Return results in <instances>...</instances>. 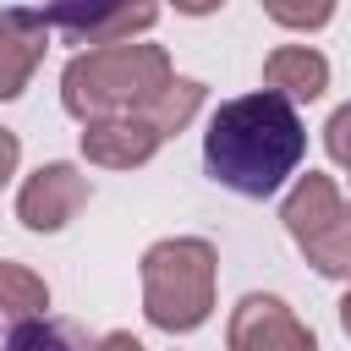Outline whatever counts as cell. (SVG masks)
<instances>
[{"mask_svg": "<svg viewBox=\"0 0 351 351\" xmlns=\"http://www.w3.org/2000/svg\"><path fill=\"white\" fill-rule=\"evenodd\" d=\"M263 88L280 93L285 104H313L329 88V60L318 49H307V44H280L263 60Z\"/></svg>", "mask_w": 351, "mask_h": 351, "instance_id": "10", "label": "cell"}, {"mask_svg": "<svg viewBox=\"0 0 351 351\" xmlns=\"http://www.w3.org/2000/svg\"><path fill=\"white\" fill-rule=\"evenodd\" d=\"M263 11L291 33H318L335 16V0H263Z\"/></svg>", "mask_w": 351, "mask_h": 351, "instance_id": "14", "label": "cell"}, {"mask_svg": "<svg viewBox=\"0 0 351 351\" xmlns=\"http://www.w3.org/2000/svg\"><path fill=\"white\" fill-rule=\"evenodd\" d=\"M159 132L143 115H110V121H88L82 126V154L99 170H137L159 154Z\"/></svg>", "mask_w": 351, "mask_h": 351, "instance_id": "9", "label": "cell"}, {"mask_svg": "<svg viewBox=\"0 0 351 351\" xmlns=\"http://www.w3.org/2000/svg\"><path fill=\"white\" fill-rule=\"evenodd\" d=\"M203 99H208V88H203L197 77H170V82L159 88V99L143 110V121H148L159 137H176V132L203 110Z\"/></svg>", "mask_w": 351, "mask_h": 351, "instance_id": "12", "label": "cell"}, {"mask_svg": "<svg viewBox=\"0 0 351 351\" xmlns=\"http://www.w3.org/2000/svg\"><path fill=\"white\" fill-rule=\"evenodd\" d=\"M280 219L324 280H351V208L329 176H318V170L296 176V186L280 203Z\"/></svg>", "mask_w": 351, "mask_h": 351, "instance_id": "4", "label": "cell"}, {"mask_svg": "<svg viewBox=\"0 0 351 351\" xmlns=\"http://www.w3.org/2000/svg\"><path fill=\"white\" fill-rule=\"evenodd\" d=\"M225 351H318L313 329L280 302V296H241L225 324Z\"/></svg>", "mask_w": 351, "mask_h": 351, "instance_id": "7", "label": "cell"}, {"mask_svg": "<svg viewBox=\"0 0 351 351\" xmlns=\"http://www.w3.org/2000/svg\"><path fill=\"white\" fill-rule=\"evenodd\" d=\"M49 313V285L16 263V258H0V318H44Z\"/></svg>", "mask_w": 351, "mask_h": 351, "instance_id": "13", "label": "cell"}, {"mask_svg": "<svg viewBox=\"0 0 351 351\" xmlns=\"http://www.w3.org/2000/svg\"><path fill=\"white\" fill-rule=\"evenodd\" d=\"M324 148H329V159L351 176V104H340V110L329 115V126H324Z\"/></svg>", "mask_w": 351, "mask_h": 351, "instance_id": "15", "label": "cell"}, {"mask_svg": "<svg viewBox=\"0 0 351 351\" xmlns=\"http://www.w3.org/2000/svg\"><path fill=\"white\" fill-rule=\"evenodd\" d=\"M302 154H307V126L296 104H285L269 88L225 99L203 132V170L236 197H274L285 176H296Z\"/></svg>", "mask_w": 351, "mask_h": 351, "instance_id": "1", "label": "cell"}, {"mask_svg": "<svg viewBox=\"0 0 351 351\" xmlns=\"http://www.w3.org/2000/svg\"><path fill=\"white\" fill-rule=\"evenodd\" d=\"M170 55L159 44H99L66 60L60 71V104L66 115L88 121H110V115H143L159 88L170 82Z\"/></svg>", "mask_w": 351, "mask_h": 351, "instance_id": "2", "label": "cell"}, {"mask_svg": "<svg viewBox=\"0 0 351 351\" xmlns=\"http://www.w3.org/2000/svg\"><path fill=\"white\" fill-rule=\"evenodd\" d=\"M340 324H346V335H351V291L340 296Z\"/></svg>", "mask_w": 351, "mask_h": 351, "instance_id": "19", "label": "cell"}, {"mask_svg": "<svg viewBox=\"0 0 351 351\" xmlns=\"http://www.w3.org/2000/svg\"><path fill=\"white\" fill-rule=\"evenodd\" d=\"M49 49V16L33 5H0V99H16Z\"/></svg>", "mask_w": 351, "mask_h": 351, "instance_id": "8", "label": "cell"}, {"mask_svg": "<svg viewBox=\"0 0 351 351\" xmlns=\"http://www.w3.org/2000/svg\"><path fill=\"white\" fill-rule=\"evenodd\" d=\"M0 351H99V340L71 318H0Z\"/></svg>", "mask_w": 351, "mask_h": 351, "instance_id": "11", "label": "cell"}, {"mask_svg": "<svg viewBox=\"0 0 351 351\" xmlns=\"http://www.w3.org/2000/svg\"><path fill=\"white\" fill-rule=\"evenodd\" d=\"M49 27L66 44H132L137 33H148L159 22L154 0H49Z\"/></svg>", "mask_w": 351, "mask_h": 351, "instance_id": "5", "label": "cell"}, {"mask_svg": "<svg viewBox=\"0 0 351 351\" xmlns=\"http://www.w3.org/2000/svg\"><path fill=\"white\" fill-rule=\"evenodd\" d=\"M346 208H351V203H346Z\"/></svg>", "mask_w": 351, "mask_h": 351, "instance_id": "20", "label": "cell"}, {"mask_svg": "<svg viewBox=\"0 0 351 351\" xmlns=\"http://www.w3.org/2000/svg\"><path fill=\"white\" fill-rule=\"evenodd\" d=\"M88 176L77 170V165H66V159H55V165H38L27 181H22V192H16V219L27 225V230H38V236H55V230H66L82 208H88Z\"/></svg>", "mask_w": 351, "mask_h": 351, "instance_id": "6", "label": "cell"}, {"mask_svg": "<svg viewBox=\"0 0 351 351\" xmlns=\"http://www.w3.org/2000/svg\"><path fill=\"white\" fill-rule=\"evenodd\" d=\"M99 351H143V340H137V335H126V329H115V335H104V340H99Z\"/></svg>", "mask_w": 351, "mask_h": 351, "instance_id": "17", "label": "cell"}, {"mask_svg": "<svg viewBox=\"0 0 351 351\" xmlns=\"http://www.w3.org/2000/svg\"><path fill=\"white\" fill-rule=\"evenodd\" d=\"M170 5H176L181 16H208V11H219L225 0H170Z\"/></svg>", "mask_w": 351, "mask_h": 351, "instance_id": "18", "label": "cell"}, {"mask_svg": "<svg viewBox=\"0 0 351 351\" xmlns=\"http://www.w3.org/2000/svg\"><path fill=\"white\" fill-rule=\"evenodd\" d=\"M219 258L203 236H170L143 252V313L165 335H186L214 313Z\"/></svg>", "mask_w": 351, "mask_h": 351, "instance_id": "3", "label": "cell"}, {"mask_svg": "<svg viewBox=\"0 0 351 351\" xmlns=\"http://www.w3.org/2000/svg\"><path fill=\"white\" fill-rule=\"evenodd\" d=\"M16 159H22V143H16V132H11V126H0V186L16 176Z\"/></svg>", "mask_w": 351, "mask_h": 351, "instance_id": "16", "label": "cell"}]
</instances>
